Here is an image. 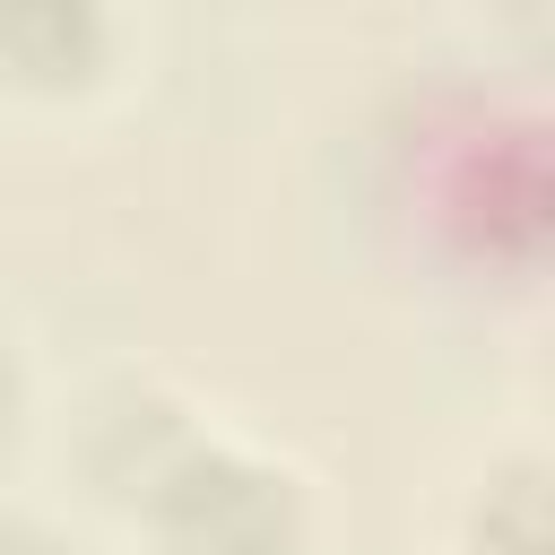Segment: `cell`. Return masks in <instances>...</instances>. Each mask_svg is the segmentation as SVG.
Segmentation results:
<instances>
[{"label":"cell","instance_id":"cell-4","mask_svg":"<svg viewBox=\"0 0 555 555\" xmlns=\"http://www.w3.org/2000/svg\"><path fill=\"white\" fill-rule=\"evenodd\" d=\"M468 555H555L546 460L538 451H503L477 477V494H468Z\"/></svg>","mask_w":555,"mask_h":555},{"label":"cell","instance_id":"cell-2","mask_svg":"<svg viewBox=\"0 0 555 555\" xmlns=\"http://www.w3.org/2000/svg\"><path fill=\"white\" fill-rule=\"evenodd\" d=\"M191 434H199V425H191V408H182L165 382L121 373V382H104V390L78 408V468L95 477V494H113V503L139 512V494L173 468V451H182Z\"/></svg>","mask_w":555,"mask_h":555},{"label":"cell","instance_id":"cell-3","mask_svg":"<svg viewBox=\"0 0 555 555\" xmlns=\"http://www.w3.org/2000/svg\"><path fill=\"white\" fill-rule=\"evenodd\" d=\"M104 43L113 26L87 9V0H9L0 9V78L17 87H87L104 69Z\"/></svg>","mask_w":555,"mask_h":555},{"label":"cell","instance_id":"cell-6","mask_svg":"<svg viewBox=\"0 0 555 555\" xmlns=\"http://www.w3.org/2000/svg\"><path fill=\"white\" fill-rule=\"evenodd\" d=\"M17 416H26V356H17V338L0 330V442L17 434Z\"/></svg>","mask_w":555,"mask_h":555},{"label":"cell","instance_id":"cell-1","mask_svg":"<svg viewBox=\"0 0 555 555\" xmlns=\"http://www.w3.org/2000/svg\"><path fill=\"white\" fill-rule=\"evenodd\" d=\"M139 529L156 555H312V494L286 460L234 434H191L139 494Z\"/></svg>","mask_w":555,"mask_h":555},{"label":"cell","instance_id":"cell-5","mask_svg":"<svg viewBox=\"0 0 555 555\" xmlns=\"http://www.w3.org/2000/svg\"><path fill=\"white\" fill-rule=\"evenodd\" d=\"M0 555H78V538L35 512H0Z\"/></svg>","mask_w":555,"mask_h":555}]
</instances>
